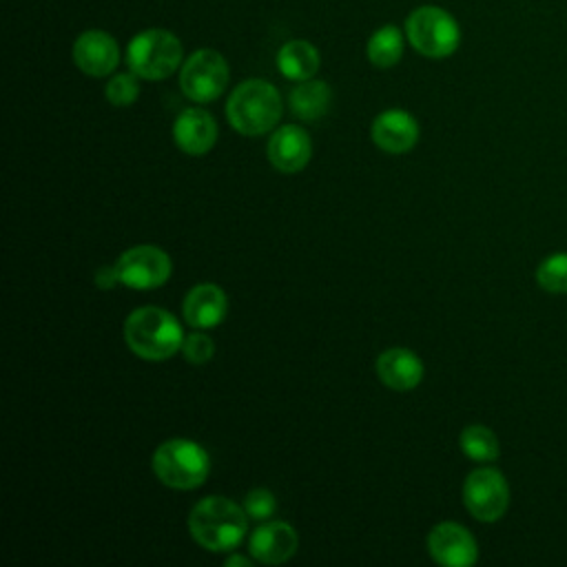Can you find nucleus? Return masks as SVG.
<instances>
[{
  "label": "nucleus",
  "instance_id": "6",
  "mask_svg": "<svg viewBox=\"0 0 567 567\" xmlns=\"http://www.w3.org/2000/svg\"><path fill=\"white\" fill-rule=\"evenodd\" d=\"M410 44L425 58H447L461 44V29L452 13L436 4L416 7L405 18Z\"/></svg>",
  "mask_w": 567,
  "mask_h": 567
},
{
  "label": "nucleus",
  "instance_id": "25",
  "mask_svg": "<svg viewBox=\"0 0 567 567\" xmlns=\"http://www.w3.org/2000/svg\"><path fill=\"white\" fill-rule=\"evenodd\" d=\"M182 352H184L186 361H190V363H206L215 354V343L208 334L193 332V334L184 337Z\"/></svg>",
  "mask_w": 567,
  "mask_h": 567
},
{
  "label": "nucleus",
  "instance_id": "2",
  "mask_svg": "<svg viewBox=\"0 0 567 567\" xmlns=\"http://www.w3.org/2000/svg\"><path fill=\"white\" fill-rule=\"evenodd\" d=\"M124 341L140 359L164 361L182 350L184 334L182 326L171 312L164 308L144 306L126 317Z\"/></svg>",
  "mask_w": 567,
  "mask_h": 567
},
{
  "label": "nucleus",
  "instance_id": "4",
  "mask_svg": "<svg viewBox=\"0 0 567 567\" xmlns=\"http://www.w3.org/2000/svg\"><path fill=\"white\" fill-rule=\"evenodd\" d=\"M153 472L159 483L173 489H195L206 481L210 461L195 441L168 439L153 452Z\"/></svg>",
  "mask_w": 567,
  "mask_h": 567
},
{
  "label": "nucleus",
  "instance_id": "3",
  "mask_svg": "<svg viewBox=\"0 0 567 567\" xmlns=\"http://www.w3.org/2000/svg\"><path fill=\"white\" fill-rule=\"evenodd\" d=\"M226 117L241 135H264L281 117V95L266 80H246L233 89L226 102Z\"/></svg>",
  "mask_w": 567,
  "mask_h": 567
},
{
  "label": "nucleus",
  "instance_id": "8",
  "mask_svg": "<svg viewBox=\"0 0 567 567\" xmlns=\"http://www.w3.org/2000/svg\"><path fill=\"white\" fill-rule=\"evenodd\" d=\"M463 503L476 520H498L509 505V487L505 476L494 467H478L470 472L463 483Z\"/></svg>",
  "mask_w": 567,
  "mask_h": 567
},
{
  "label": "nucleus",
  "instance_id": "7",
  "mask_svg": "<svg viewBox=\"0 0 567 567\" xmlns=\"http://www.w3.org/2000/svg\"><path fill=\"white\" fill-rule=\"evenodd\" d=\"M228 78L230 71L224 55L213 49H199L190 53L182 64L179 86L188 100L204 104L217 100L224 93Z\"/></svg>",
  "mask_w": 567,
  "mask_h": 567
},
{
  "label": "nucleus",
  "instance_id": "11",
  "mask_svg": "<svg viewBox=\"0 0 567 567\" xmlns=\"http://www.w3.org/2000/svg\"><path fill=\"white\" fill-rule=\"evenodd\" d=\"M75 66L93 78H104L120 64V47L115 38L100 29L82 31L73 42Z\"/></svg>",
  "mask_w": 567,
  "mask_h": 567
},
{
  "label": "nucleus",
  "instance_id": "1",
  "mask_svg": "<svg viewBox=\"0 0 567 567\" xmlns=\"http://www.w3.org/2000/svg\"><path fill=\"white\" fill-rule=\"evenodd\" d=\"M248 529L244 507L226 496L202 498L188 516V532L195 543L208 551H228L237 547Z\"/></svg>",
  "mask_w": 567,
  "mask_h": 567
},
{
  "label": "nucleus",
  "instance_id": "27",
  "mask_svg": "<svg viewBox=\"0 0 567 567\" xmlns=\"http://www.w3.org/2000/svg\"><path fill=\"white\" fill-rule=\"evenodd\" d=\"M235 565H241V567H250V560L246 556H239V554H233L226 558V567H235Z\"/></svg>",
  "mask_w": 567,
  "mask_h": 567
},
{
  "label": "nucleus",
  "instance_id": "24",
  "mask_svg": "<svg viewBox=\"0 0 567 567\" xmlns=\"http://www.w3.org/2000/svg\"><path fill=\"white\" fill-rule=\"evenodd\" d=\"M244 509L248 514V518H255V520H266L275 514L277 509V501L272 496L270 489H264V487H257V489H250L244 498Z\"/></svg>",
  "mask_w": 567,
  "mask_h": 567
},
{
  "label": "nucleus",
  "instance_id": "23",
  "mask_svg": "<svg viewBox=\"0 0 567 567\" xmlns=\"http://www.w3.org/2000/svg\"><path fill=\"white\" fill-rule=\"evenodd\" d=\"M140 75H135L133 71L131 73H117L113 75L109 82H106V89H104V95L106 100L113 104V106H128L137 100L140 95V82H137Z\"/></svg>",
  "mask_w": 567,
  "mask_h": 567
},
{
  "label": "nucleus",
  "instance_id": "19",
  "mask_svg": "<svg viewBox=\"0 0 567 567\" xmlns=\"http://www.w3.org/2000/svg\"><path fill=\"white\" fill-rule=\"evenodd\" d=\"M332 100V91L323 80H303L290 91V109L297 117L312 122L328 113Z\"/></svg>",
  "mask_w": 567,
  "mask_h": 567
},
{
  "label": "nucleus",
  "instance_id": "13",
  "mask_svg": "<svg viewBox=\"0 0 567 567\" xmlns=\"http://www.w3.org/2000/svg\"><path fill=\"white\" fill-rule=\"evenodd\" d=\"M312 155V144L301 126L284 124L268 140V159L281 173H299Z\"/></svg>",
  "mask_w": 567,
  "mask_h": 567
},
{
  "label": "nucleus",
  "instance_id": "9",
  "mask_svg": "<svg viewBox=\"0 0 567 567\" xmlns=\"http://www.w3.org/2000/svg\"><path fill=\"white\" fill-rule=\"evenodd\" d=\"M120 284L135 290H153L168 281L171 277V257L151 244L133 246L124 250L115 261Z\"/></svg>",
  "mask_w": 567,
  "mask_h": 567
},
{
  "label": "nucleus",
  "instance_id": "17",
  "mask_svg": "<svg viewBox=\"0 0 567 567\" xmlns=\"http://www.w3.org/2000/svg\"><path fill=\"white\" fill-rule=\"evenodd\" d=\"M228 312L226 292L215 284H197L184 297V319L193 328H215Z\"/></svg>",
  "mask_w": 567,
  "mask_h": 567
},
{
  "label": "nucleus",
  "instance_id": "5",
  "mask_svg": "<svg viewBox=\"0 0 567 567\" xmlns=\"http://www.w3.org/2000/svg\"><path fill=\"white\" fill-rule=\"evenodd\" d=\"M126 62L142 80H164L182 64V42L166 29H146L128 42Z\"/></svg>",
  "mask_w": 567,
  "mask_h": 567
},
{
  "label": "nucleus",
  "instance_id": "14",
  "mask_svg": "<svg viewBox=\"0 0 567 567\" xmlns=\"http://www.w3.org/2000/svg\"><path fill=\"white\" fill-rule=\"evenodd\" d=\"M372 142L385 153H405L414 148L419 140L416 120L401 109H388L379 113L370 126Z\"/></svg>",
  "mask_w": 567,
  "mask_h": 567
},
{
  "label": "nucleus",
  "instance_id": "15",
  "mask_svg": "<svg viewBox=\"0 0 567 567\" xmlns=\"http://www.w3.org/2000/svg\"><path fill=\"white\" fill-rule=\"evenodd\" d=\"M173 140L188 155H204L215 146L217 122L204 109H184L173 122Z\"/></svg>",
  "mask_w": 567,
  "mask_h": 567
},
{
  "label": "nucleus",
  "instance_id": "26",
  "mask_svg": "<svg viewBox=\"0 0 567 567\" xmlns=\"http://www.w3.org/2000/svg\"><path fill=\"white\" fill-rule=\"evenodd\" d=\"M95 284H97V288H113L115 284H120V275H117V268H115V264L113 266H102V268H97V272H95Z\"/></svg>",
  "mask_w": 567,
  "mask_h": 567
},
{
  "label": "nucleus",
  "instance_id": "18",
  "mask_svg": "<svg viewBox=\"0 0 567 567\" xmlns=\"http://www.w3.org/2000/svg\"><path fill=\"white\" fill-rule=\"evenodd\" d=\"M321 58L315 44L308 40H290L277 51V69L284 78L292 82H303L315 78L319 71Z\"/></svg>",
  "mask_w": 567,
  "mask_h": 567
},
{
  "label": "nucleus",
  "instance_id": "16",
  "mask_svg": "<svg viewBox=\"0 0 567 567\" xmlns=\"http://www.w3.org/2000/svg\"><path fill=\"white\" fill-rule=\"evenodd\" d=\"M377 374L390 390L408 392L421 383L423 361L408 348H390L379 354Z\"/></svg>",
  "mask_w": 567,
  "mask_h": 567
},
{
  "label": "nucleus",
  "instance_id": "21",
  "mask_svg": "<svg viewBox=\"0 0 567 567\" xmlns=\"http://www.w3.org/2000/svg\"><path fill=\"white\" fill-rule=\"evenodd\" d=\"M458 445H461V450L467 458L478 461V463L496 461L498 454H501V445H498L496 434L489 427L481 425V423L467 425L458 436Z\"/></svg>",
  "mask_w": 567,
  "mask_h": 567
},
{
  "label": "nucleus",
  "instance_id": "20",
  "mask_svg": "<svg viewBox=\"0 0 567 567\" xmlns=\"http://www.w3.org/2000/svg\"><path fill=\"white\" fill-rule=\"evenodd\" d=\"M365 55L379 69L394 66L403 55V33L399 31V27L383 24L381 29H377L365 44Z\"/></svg>",
  "mask_w": 567,
  "mask_h": 567
},
{
  "label": "nucleus",
  "instance_id": "10",
  "mask_svg": "<svg viewBox=\"0 0 567 567\" xmlns=\"http://www.w3.org/2000/svg\"><path fill=\"white\" fill-rule=\"evenodd\" d=\"M427 549L439 565L447 567H470L478 558L474 536L454 520H443L430 529Z\"/></svg>",
  "mask_w": 567,
  "mask_h": 567
},
{
  "label": "nucleus",
  "instance_id": "22",
  "mask_svg": "<svg viewBox=\"0 0 567 567\" xmlns=\"http://www.w3.org/2000/svg\"><path fill=\"white\" fill-rule=\"evenodd\" d=\"M536 284L547 292H567V252L545 257L536 268Z\"/></svg>",
  "mask_w": 567,
  "mask_h": 567
},
{
  "label": "nucleus",
  "instance_id": "12",
  "mask_svg": "<svg viewBox=\"0 0 567 567\" xmlns=\"http://www.w3.org/2000/svg\"><path fill=\"white\" fill-rule=\"evenodd\" d=\"M297 547H299V536L295 527L284 520L264 523L248 538V549L252 558L266 565L286 563L288 558L295 556Z\"/></svg>",
  "mask_w": 567,
  "mask_h": 567
}]
</instances>
